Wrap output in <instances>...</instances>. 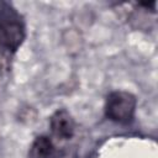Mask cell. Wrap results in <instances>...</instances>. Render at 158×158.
Segmentation results:
<instances>
[{"label":"cell","instance_id":"cell-1","mask_svg":"<svg viewBox=\"0 0 158 158\" xmlns=\"http://www.w3.org/2000/svg\"><path fill=\"white\" fill-rule=\"evenodd\" d=\"M26 37L22 16L9 2H0V48L15 53Z\"/></svg>","mask_w":158,"mask_h":158},{"label":"cell","instance_id":"cell-2","mask_svg":"<svg viewBox=\"0 0 158 158\" xmlns=\"http://www.w3.org/2000/svg\"><path fill=\"white\" fill-rule=\"evenodd\" d=\"M137 100L133 94L127 91L111 93L105 104V115L114 122L128 123L133 120Z\"/></svg>","mask_w":158,"mask_h":158},{"label":"cell","instance_id":"cell-3","mask_svg":"<svg viewBox=\"0 0 158 158\" xmlns=\"http://www.w3.org/2000/svg\"><path fill=\"white\" fill-rule=\"evenodd\" d=\"M49 126L53 136L58 139H70L75 130L74 120L65 109H59L51 116Z\"/></svg>","mask_w":158,"mask_h":158},{"label":"cell","instance_id":"cell-4","mask_svg":"<svg viewBox=\"0 0 158 158\" xmlns=\"http://www.w3.org/2000/svg\"><path fill=\"white\" fill-rule=\"evenodd\" d=\"M53 151L54 147L52 141L47 136H38L30 147L28 158H51Z\"/></svg>","mask_w":158,"mask_h":158},{"label":"cell","instance_id":"cell-5","mask_svg":"<svg viewBox=\"0 0 158 158\" xmlns=\"http://www.w3.org/2000/svg\"><path fill=\"white\" fill-rule=\"evenodd\" d=\"M12 53L0 48V74L4 75L10 72L12 63Z\"/></svg>","mask_w":158,"mask_h":158}]
</instances>
